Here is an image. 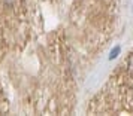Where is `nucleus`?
Here are the masks:
<instances>
[{
    "mask_svg": "<svg viewBox=\"0 0 133 116\" xmlns=\"http://www.w3.org/2000/svg\"><path fill=\"white\" fill-rule=\"evenodd\" d=\"M126 68H127V73L133 76V54L127 58V64H126Z\"/></svg>",
    "mask_w": 133,
    "mask_h": 116,
    "instance_id": "nucleus-1",
    "label": "nucleus"
},
{
    "mask_svg": "<svg viewBox=\"0 0 133 116\" xmlns=\"http://www.w3.org/2000/svg\"><path fill=\"white\" fill-rule=\"evenodd\" d=\"M120 51H121V48H120V46H117V48H114V49H112V51H111V54H109V60H114L115 57H117V55L120 54Z\"/></svg>",
    "mask_w": 133,
    "mask_h": 116,
    "instance_id": "nucleus-2",
    "label": "nucleus"
},
{
    "mask_svg": "<svg viewBox=\"0 0 133 116\" xmlns=\"http://www.w3.org/2000/svg\"><path fill=\"white\" fill-rule=\"evenodd\" d=\"M6 3H12V0H6Z\"/></svg>",
    "mask_w": 133,
    "mask_h": 116,
    "instance_id": "nucleus-3",
    "label": "nucleus"
}]
</instances>
